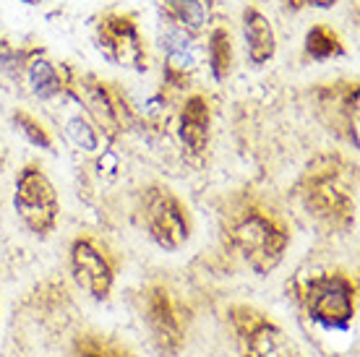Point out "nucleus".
<instances>
[{"label":"nucleus","instance_id":"6","mask_svg":"<svg viewBox=\"0 0 360 357\" xmlns=\"http://www.w3.org/2000/svg\"><path fill=\"white\" fill-rule=\"evenodd\" d=\"M71 271L76 285L82 287L86 295H91L94 300H108L110 290H112V264L108 261V256L86 238L71 245Z\"/></svg>","mask_w":360,"mask_h":357},{"label":"nucleus","instance_id":"18","mask_svg":"<svg viewBox=\"0 0 360 357\" xmlns=\"http://www.w3.org/2000/svg\"><path fill=\"white\" fill-rule=\"evenodd\" d=\"M86 102H89L91 112L99 117V123L115 128V125H117L115 108H112V102H110L108 91L102 89V84H91L89 89H86Z\"/></svg>","mask_w":360,"mask_h":357},{"label":"nucleus","instance_id":"19","mask_svg":"<svg viewBox=\"0 0 360 357\" xmlns=\"http://www.w3.org/2000/svg\"><path fill=\"white\" fill-rule=\"evenodd\" d=\"M13 123H16V128L21 131V134L27 136L29 143H34V146H39V149H53V138L47 136L45 128L37 123L32 115H27V112H16V115H13Z\"/></svg>","mask_w":360,"mask_h":357},{"label":"nucleus","instance_id":"7","mask_svg":"<svg viewBox=\"0 0 360 357\" xmlns=\"http://www.w3.org/2000/svg\"><path fill=\"white\" fill-rule=\"evenodd\" d=\"M99 50L115 65H131L136 71L144 68V47L136 27L123 16H112L99 27Z\"/></svg>","mask_w":360,"mask_h":357},{"label":"nucleus","instance_id":"9","mask_svg":"<svg viewBox=\"0 0 360 357\" xmlns=\"http://www.w3.org/2000/svg\"><path fill=\"white\" fill-rule=\"evenodd\" d=\"M180 141L191 154H201L209 143V102L201 94L186 99L180 112Z\"/></svg>","mask_w":360,"mask_h":357},{"label":"nucleus","instance_id":"22","mask_svg":"<svg viewBox=\"0 0 360 357\" xmlns=\"http://www.w3.org/2000/svg\"><path fill=\"white\" fill-rule=\"evenodd\" d=\"M24 3H34V0H24Z\"/></svg>","mask_w":360,"mask_h":357},{"label":"nucleus","instance_id":"8","mask_svg":"<svg viewBox=\"0 0 360 357\" xmlns=\"http://www.w3.org/2000/svg\"><path fill=\"white\" fill-rule=\"evenodd\" d=\"M146 321L154 331V339L162 347V352H178L180 342H183V326H180L172 300L167 295V290L160 285H154L146 292Z\"/></svg>","mask_w":360,"mask_h":357},{"label":"nucleus","instance_id":"13","mask_svg":"<svg viewBox=\"0 0 360 357\" xmlns=\"http://www.w3.org/2000/svg\"><path fill=\"white\" fill-rule=\"evenodd\" d=\"M233 63V47H230V34L225 29H214L209 37V68L217 81H225Z\"/></svg>","mask_w":360,"mask_h":357},{"label":"nucleus","instance_id":"11","mask_svg":"<svg viewBox=\"0 0 360 357\" xmlns=\"http://www.w3.org/2000/svg\"><path fill=\"white\" fill-rule=\"evenodd\" d=\"M311 204L319 214L329 216V219H347L350 216V196L342 188L332 183L329 178H319L311 186Z\"/></svg>","mask_w":360,"mask_h":357},{"label":"nucleus","instance_id":"15","mask_svg":"<svg viewBox=\"0 0 360 357\" xmlns=\"http://www.w3.org/2000/svg\"><path fill=\"white\" fill-rule=\"evenodd\" d=\"M167 8L191 32H198L207 24V11H204V6L198 0H167Z\"/></svg>","mask_w":360,"mask_h":357},{"label":"nucleus","instance_id":"17","mask_svg":"<svg viewBox=\"0 0 360 357\" xmlns=\"http://www.w3.org/2000/svg\"><path fill=\"white\" fill-rule=\"evenodd\" d=\"M65 134H68V138H71L79 149H84V152H97L99 136H97V131H94V125L84 115H73L71 120L65 123Z\"/></svg>","mask_w":360,"mask_h":357},{"label":"nucleus","instance_id":"3","mask_svg":"<svg viewBox=\"0 0 360 357\" xmlns=\"http://www.w3.org/2000/svg\"><path fill=\"white\" fill-rule=\"evenodd\" d=\"M21 222L27 224L34 235H47L55 227L58 219V193L53 183L39 167L29 164L18 172L16 180V196H13Z\"/></svg>","mask_w":360,"mask_h":357},{"label":"nucleus","instance_id":"10","mask_svg":"<svg viewBox=\"0 0 360 357\" xmlns=\"http://www.w3.org/2000/svg\"><path fill=\"white\" fill-rule=\"evenodd\" d=\"M243 34L245 50H248V58H251L253 65H264L266 60H271V55L277 50L274 29L256 8H248L243 13Z\"/></svg>","mask_w":360,"mask_h":357},{"label":"nucleus","instance_id":"2","mask_svg":"<svg viewBox=\"0 0 360 357\" xmlns=\"http://www.w3.org/2000/svg\"><path fill=\"white\" fill-rule=\"evenodd\" d=\"M303 305L308 318L326 331H345L355 318V285L345 274H321L306 282Z\"/></svg>","mask_w":360,"mask_h":357},{"label":"nucleus","instance_id":"12","mask_svg":"<svg viewBox=\"0 0 360 357\" xmlns=\"http://www.w3.org/2000/svg\"><path fill=\"white\" fill-rule=\"evenodd\" d=\"M162 50L165 58H167V65L170 71L186 73L196 65V53H193V42L188 39L186 32L180 29H170L162 34Z\"/></svg>","mask_w":360,"mask_h":357},{"label":"nucleus","instance_id":"4","mask_svg":"<svg viewBox=\"0 0 360 357\" xmlns=\"http://www.w3.org/2000/svg\"><path fill=\"white\" fill-rule=\"evenodd\" d=\"M144 219L152 240L162 250H178L191 238L186 209L167 188H152L144 201Z\"/></svg>","mask_w":360,"mask_h":357},{"label":"nucleus","instance_id":"16","mask_svg":"<svg viewBox=\"0 0 360 357\" xmlns=\"http://www.w3.org/2000/svg\"><path fill=\"white\" fill-rule=\"evenodd\" d=\"M306 50L316 60H326V58H332V55L340 53V42H337V37H334L329 29L314 27L306 37Z\"/></svg>","mask_w":360,"mask_h":357},{"label":"nucleus","instance_id":"21","mask_svg":"<svg viewBox=\"0 0 360 357\" xmlns=\"http://www.w3.org/2000/svg\"><path fill=\"white\" fill-rule=\"evenodd\" d=\"M314 6H319V8H329V6H334L337 0H311Z\"/></svg>","mask_w":360,"mask_h":357},{"label":"nucleus","instance_id":"14","mask_svg":"<svg viewBox=\"0 0 360 357\" xmlns=\"http://www.w3.org/2000/svg\"><path fill=\"white\" fill-rule=\"evenodd\" d=\"M29 84H32V91L39 99H50L55 94H60V89H63L55 65L47 60H34L29 65Z\"/></svg>","mask_w":360,"mask_h":357},{"label":"nucleus","instance_id":"20","mask_svg":"<svg viewBox=\"0 0 360 357\" xmlns=\"http://www.w3.org/2000/svg\"><path fill=\"white\" fill-rule=\"evenodd\" d=\"M82 357H112L105 347H99L97 342H84Z\"/></svg>","mask_w":360,"mask_h":357},{"label":"nucleus","instance_id":"5","mask_svg":"<svg viewBox=\"0 0 360 357\" xmlns=\"http://www.w3.org/2000/svg\"><path fill=\"white\" fill-rule=\"evenodd\" d=\"M233 323L240 334L245 357H303L288 334L262 313L251 308H233Z\"/></svg>","mask_w":360,"mask_h":357},{"label":"nucleus","instance_id":"1","mask_svg":"<svg viewBox=\"0 0 360 357\" xmlns=\"http://www.w3.org/2000/svg\"><path fill=\"white\" fill-rule=\"evenodd\" d=\"M230 240L243 256L245 264L264 277V274L274 271L279 261L285 259L290 235L277 219H271L262 212H248L233 224Z\"/></svg>","mask_w":360,"mask_h":357}]
</instances>
